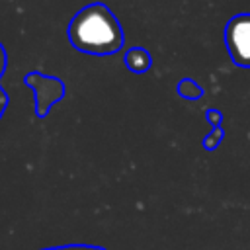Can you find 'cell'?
Masks as SVG:
<instances>
[{"label": "cell", "mask_w": 250, "mask_h": 250, "mask_svg": "<svg viewBox=\"0 0 250 250\" xmlns=\"http://www.w3.org/2000/svg\"><path fill=\"white\" fill-rule=\"evenodd\" d=\"M41 250H105V248L92 246V244H64V246H53V248H41Z\"/></svg>", "instance_id": "cell-7"}, {"label": "cell", "mask_w": 250, "mask_h": 250, "mask_svg": "<svg viewBox=\"0 0 250 250\" xmlns=\"http://www.w3.org/2000/svg\"><path fill=\"white\" fill-rule=\"evenodd\" d=\"M8 102H10V98H8L6 90L0 86V117L4 115V111H6V107H8Z\"/></svg>", "instance_id": "cell-9"}, {"label": "cell", "mask_w": 250, "mask_h": 250, "mask_svg": "<svg viewBox=\"0 0 250 250\" xmlns=\"http://www.w3.org/2000/svg\"><path fill=\"white\" fill-rule=\"evenodd\" d=\"M225 45L234 64L250 68V14H238L229 20Z\"/></svg>", "instance_id": "cell-3"}, {"label": "cell", "mask_w": 250, "mask_h": 250, "mask_svg": "<svg viewBox=\"0 0 250 250\" xmlns=\"http://www.w3.org/2000/svg\"><path fill=\"white\" fill-rule=\"evenodd\" d=\"M205 119L213 125V127H221V121H223V115L219 109H207L205 111Z\"/></svg>", "instance_id": "cell-8"}, {"label": "cell", "mask_w": 250, "mask_h": 250, "mask_svg": "<svg viewBox=\"0 0 250 250\" xmlns=\"http://www.w3.org/2000/svg\"><path fill=\"white\" fill-rule=\"evenodd\" d=\"M178 94H180L182 98H186V100H199V98L203 96V90H201V86L195 84L191 78H184V80H180V84H178Z\"/></svg>", "instance_id": "cell-5"}, {"label": "cell", "mask_w": 250, "mask_h": 250, "mask_svg": "<svg viewBox=\"0 0 250 250\" xmlns=\"http://www.w3.org/2000/svg\"><path fill=\"white\" fill-rule=\"evenodd\" d=\"M123 62H125V66H127L131 72L141 74V72H146V70L150 68L152 57H150V53H148L146 49H143V47H131V49H127V53H125V57H123Z\"/></svg>", "instance_id": "cell-4"}, {"label": "cell", "mask_w": 250, "mask_h": 250, "mask_svg": "<svg viewBox=\"0 0 250 250\" xmlns=\"http://www.w3.org/2000/svg\"><path fill=\"white\" fill-rule=\"evenodd\" d=\"M6 66H8V57H6V49H4V45L0 43V78H2V74L6 72Z\"/></svg>", "instance_id": "cell-10"}, {"label": "cell", "mask_w": 250, "mask_h": 250, "mask_svg": "<svg viewBox=\"0 0 250 250\" xmlns=\"http://www.w3.org/2000/svg\"><path fill=\"white\" fill-rule=\"evenodd\" d=\"M70 45L88 55H115L123 47V29L115 14L102 2L88 4L68 23Z\"/></svg>", "instance_id": "cell-1"}, {"label": "cell", "mask_w": 250, "mask_h": 250, "mask_svg": "<svg viewBox=\"0 0 250 250\" xmlns=\"http://www.w3.org/2000/svg\"><path fill=\"white\" fill-rule=\"evenodd\" d=\"M23 84L27 88H31L33 94H35V113H37V117H47L53 104L62 100L64 92H66V86L61 78L47 76V74L37 72V70L27 72L23 76Z\"/></svg>", "instance_id": "cell-2"}, {"label": "cell", "mask_w": 250, "mask_h": 250, "mask_svg": "<svg viewBox=\"0 0 250 250\" xmlns=\"http://www.w3.org/2000/svg\"><path fill=\"white\" fill-rule=\"evenodd\" d=\"M223 129L221 127H213L211 129V133L209 135H205V139H203V146L207 148V150H213V148H217L219 146V143L223 141Z\"/></svg>", "instance_id": "cell-6"}]
</instances>
